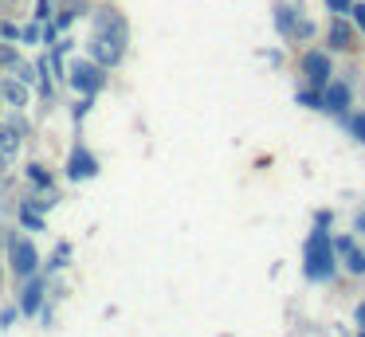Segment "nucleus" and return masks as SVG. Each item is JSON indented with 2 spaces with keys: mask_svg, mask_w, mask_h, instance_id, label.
I'll return each mask as SVG.
<instances>
[{
  "mask_svg": "<svg viewBox=\"0 0 365 337\" xmlns=\"http://www.w3.org/2000/svg\"><path fill=\"white\" fill-rule=\"evenodd\" d=\"M307 274L310 279H330V271H334V247H330V235L318 227L314 235L307 239Z\"/></svg>",
  "mask_w": 365,
  "mask_h": 337,
  "instance_id": "obj_1",
  "label": "nucleus"
},
{
  "mask_svg": "<svg viewBox=\"0 0 365 337\" xmlns=\"http://www.w3.org/2000/svg\"><path fill=\"white\" fill-rule=\"evenodd\" d=\"M91 55H95V63H103V67H114V63H122V55H126V39L110 36V31H91Z\"/></svg>",
  "mask_w": 365,
  "mask_h": 337,
  "instance_id": "obj_2",
  "label": "nucleus"
},
{
  "mask_svg": "<svg viewBox=\"0 0 365 337\" xmlns=\"http://www.w3.org/2000/svg\"><path fill=\"white\" fill-rule=\"evenodd\" d=\"M71 83L79 86L83 94H95V90H103V83H106V75H103V63H95V59H79L71 67Z\"/></svg>",
  "mask_w": 365,
  "mask_h": 337,
  "instance_id": "obj_3",
  "label": "nucleus"
},
{
  "mask_svg": "<svg viewBox=\"0 0 365 337\" xmlns=\"http://www.w3.org/2000/svg\"><path fill=\"white\" fill-rule=\"evenodd\" d=\"M9 263H12V271H16L20 279L36 274V263H40V255H36L32 239H12V247H9Z\"/></svg>",
  "mask_w": 365,
  "mask_h": 337,
  "instance_id": "obj_4",
  "label": "nucleus"
},
{
  "mask_svg": "<svg viewBox=\"0 0 365 337\" xmlns=\"http://www.w3.org/2000/svg\"><path fill=\"white\" fill-rule=\"evenodd\" d=\"M98 172V161L87 153V149H75L71 153V161H67V177L71 180H87V177H95Z\"/></svg>",
  "mask_w": 365,
  "mask_h": 337,
  "instance_id": "obj_5",
  "label": "nucleus"
},
{
  "mask_svg": "<svg viewBox=\"0 0 365 337\" xmlns=\"http://www.w3.org/2000/svg\"><path fill=\"white\" fill-rule=\"evenodd\" d=\"M302 71H307V78L314 86H326L330 83V59H326L322 51H310L307 59H302Z\"/></svg>",
  "mask_w": 365,
  "mask_h": 337,
  "instance_id": "obj_6",
  "label": "nucleus"
},
{
  "mask_svg": "<svg viewBox=\"0 0 365 337\" xmlns=\"http://www.w3.org/2000/svg\"><path fill=\"white\" fill-rule=\"evenodd\" d=\"M0 98L9 106H28V86L24 78H0Z\"/></svg>",
  "mask_w": 365,
  "mask_h": 337,
  "instance_id": "obj_7",
  "label": "nucleus"
},
{
  "mask_svg": "<svg viewBox=\"0 0 365 337\" xmlns=\"http://www.w3.org/2000/svg\"><path fill=\"white\" fill-rule=\"evenodd\" d=\"M334 247H338L341 255H346V266H349V271H357V274L365 271V251H357V247H354V239H338Z\"/></svg>",
  "mask_w": 365,
  "mask_h": 337,
  "instance_id": "obj_8",
  "label": "nucleus"
},
{
  "mask_svg": "<svg viewBox=\"0 0 365 337\" xmlns=\"http://www.w3.org/2000/svg\"><path fill=\"white\" fill-rule=\"evenodd\" d=\"M346 102H349L346 86H341V83H326V98H322L326 110H338V114H341V110H346Z\"/></svg>",
  "mask_w": 365,
  "mask_h": 337,
  "instance_id": "obj_9",
  "label": "nucleus"
},
{
  "mask_svg": "<svg viewBox=\"0 0 365 337\" xmlns=\"http://www.w3.org/2000/svg\"><path fill=\"white\" fill-rule=\"evenodd\" d=\"M40 294H43V286L32 279L24 290H20V310H24V313H36V310H40Z\"/></svg>",
  "mask_w": 365,
  "mask_h": 337,
  "instance_id": "obj_10",
  "label": "nucleus"
},
{
  "mask_svg": "<svg viewBox=\"0 0 365 337\" xmlns=\"http://www.w3.org/2000/svg\"><path fill=\"white\" fill-rule=\"evenodd\" d=\"M16 149H20V130L0 122V157H12Z\"/></svg>",
  "mask_w": 365,
  "mask_h": 337,
  "instance_id": "obj_11",
  "label": "nucleus"
},
{
  "mask_svg": "<svg viewBox=\"0 0 365 337\" xmlns=\"http://www.w3.org/2000/svg\"><path fill=\"white\" fill-rule=\"evenodd\" d=\"M330 39H334V47H338V51H341V47H349V28L341 20H334L330 24Z\"/></svg>",
  "mask_w": 365,
  "mask_h": 337,
  "instance_id": "obj_12",
  "label": "nucleus"
},
{
  "mask_svg": "<svg viewBox=\"0 0 365 337\" xmlns=\"http://www.w3.org/2000/svg\"><path fill=\"white\" fill-rule=\"evenodd\" d=\"M20 219H24V227H32V232H43V219L32 212V204H28V208L20 212Z\"/></svg>",
  "mask_w": 365,
  "mask_h": 337,
  "instance_id": "obj_13",
  "label": "nucleus"
},
{
  "mask_svg": "<svg viewBox=\"0 0 365 337\" xmlns=\"http://www.w3.org/2000/svg\"><path fill=\"white\" fill-rule=\"evenodd\" d=\"M349 12H354V20H357V28L365 31V4H349Z\"/></svg>",
  "mask_w": 365,
  "mask_h": 337,
  "instance_id": "obj_14",
  "label": "nucleus"
},
{
  "mask_svg": "<svg viewBox=\"0 0 365 337\" xmlns=\"http://www.w3.org/2000/svg\"><path fill=\"white\" fill-rule=\"evenodd\" d=\"M28 177H32V180H36V185H48V172H43V169H40V165H32V169H28Z\"/></svg>",
  "mask_w": 365,
  "mask_h": 337,
  "instance_id": "obj_15",
  "label": "nucleus"
},
{
  "mask_svg": "<svg viewBox=\"0 0 365 337\" xmlns=\"http://www.w3.org/2000/svg\"><path fill=\"white\" fill-rule=\"evenodd\" d=\"M299 102H307V106H322V98H318L314 90H302V94H299Z\"/></svg>",
  "mask_w": 365,
  "mask_h": 337,
  "instance_id": "obj_16",
  "label": "nucleus"
},
{
  "mask_svg": "<svg viewBox=\"0 0 365 337\" xmlns=\"http://www.w3.org/2000/svg\"><path fill=\"white\" fill-rule=\"evenodd\" d=\"M326 4H330L334 12H349V4H354V0H326Z\"/></svg>",
  "mask_w": 365,
  "mask_h": 337,
  "instance_id": "obj_17",
  "label": "nucleus"
},
{
  "mask_svg": "<svg viewBox=\"0 0 365 337\" xmlns=\"http://www.w3.org/2000/svg\"><path fill=\"white\" fill-rule=\"evenodd\" d=\"M20 39H24V43H36V39H40V28H24V36H20Z\"/></svg>",
  "mask_w": 365,
  "mask_h": 337,
  "instance_id": "obj_18",
  "label": "nucleus"
},
{
  "mask_svg": "<svg viewBox=\"0 0 365 337\" xmlns=\"http://www.w3.org/2000/svg\"><path fill=\"white\" fill-rule=\"evenodd\" d=\"M354 130H357V138L365 141V114H361V118H357V122H354Z\"/></svg>",
  "mask_w": 365,
  "mask_h": 337,
  "instance_id": "obj_19",
  "label": "nucleus"
},
{
  "mask_svg": "<svg viewBox=\"0 0 365 337\" xmlns=\"http://www.w3.org/2000/svg\"><path fill=\"white\" fill-rule=\"evenodd\" d=\"M357 321H361V326H365V306H361V310H357Z\"/></svg>",
  "mask_w": 365,
  "mask_h": 337,
  "instance_id": "obj_20",
  "label": "nucleus"
},
{
  "mask_svg": "<svg viewBox=\"0 0 365 337\" xmlns=\"http://www.w3.org/2000/svg\"><path fill=\"white\" fill-rule=\"evenodd\" d=\"M357 227H361V232H365V212H361V216H357Z\"/></svg>",
  "mask_w": 365,
  "mask_h": 337,
  "instance_id": "obj_21",
  "label": "nucleus"
}]
</instances>
